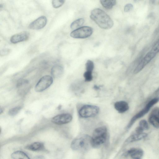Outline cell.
<instances>
[{
    "label": "cell",
    "instance_id": "4dcf8cb0",
    "mask_svg": "<svg viewBox=\"0 0 159 159\" xmlns=\"http://www.w3.org/2000/svg\"><path fill=\"white\" fill-rule=\"evenodd\" d=\"M132 159H141V158H133Z\"/></svg>",
    "mask_w": 159,
    "mask_h": 159
},
{
    "label": "cell",
    "instance_id": "ac0fdd59",
    "mask_svg": "<svg viewBox=\"0 0 159 159\" xmlns=\"http://www.w3.org/2000/svg\"><path fill=\"white\" fill-rule=\"evenodd\" d=\"M100 2L102 6L107 9H111L116 3V1L115 0H101Z\"/></svg>",
    "mask_w": 159,
    "mask_h": 159
},
{
    "label": "cell",
    "instance_id": "5bb4252c",
    "mask_svg": "<svg viewBox=\"0 0 159 159\" xmlns=\"http://www.w3.org/2000/svg\"><path fill=\"white\" fill-rule=\"evenodd\" d=\"M143 154V151L141 149L133 148L126 152L125 155L129 156L132 158H141Z\"/></svg>",
    "mask_w": 159,
    "mask_h": 159
},
{
    "label": "cell",
    "instance_id": "8fae6325",
    "mask_svg": "<svg viewBox=\"0 0 159 159\" xmlns=\"http://www.w3.org/2000/svg\"><path fill=\"white\" fill-rule=\"evenodd\" d=\"M148 121L153 126L159 128V108H155L153 109L149 115Z\"/></svg>",
    "mask_w": 159,
    "mask_h": 159
},
{
    "label": "cell",
    "instance_id": "f546056e",
    "mask_svg": "<svg viewBox=\"0 0 159 159\" xmlns=\"http://www.w3.org/2000/svg\"><path fill=\"white\" fill-rule=\"evenodd\" d=\"M3 109L2 108H0V114H1L2 112H3Z\"/></svg>",
    "mask_w": 159,
    "mask_h": 159
},
{
    "label": "cell",
    "instance_id": "4316f807",
    "mask_svg": "<svg viewBox=\"0 0 159 159\" xmlns=\"http://www.w3.org/2000/svg\"><path fill=\"white\" fill-rule=\"evenodd\" d=\"M133 8V5L131 3L126 4L124 7V11L125 12H129L131 11Z\"/></svg>",
    "mask_w": 159,
    "mask_h": 159
},
{
    "label": "cell",
    "instance_id": "4fadbf2b",
    "mask_svg": "<svg viewBox=\"0 0 159 159\" xmlns=\"http://www.w3.org/2000/svg\"><path fill=\"white\" fill-rule=\"evenodd\" d=\"M148 134L145 133H136L132 134L126 140L125 143L128 144L131 143L138 141L146 138Z\"/></svg>",
    "mask_w": 159,
    "mask_h": 159
},
{
    "label": "cell",
    "instance_id": "cb8c5ba5",
    "mask_svg": "<svg viewBox=\"0 0 159 159\" xmlns=\"http://www.w3.org/2000/svg\"><path fill=\"white\" fill-rule=\"evenodd\" d=\"M139 126L141 128L143 131L147 130L149 128L148 124L145 120H142L139 122Z\"/></svg>",
    "mask_w": 159,
    "mask_h": 159
},
{
    "label": "cell",
    "instance_id": "6da1fadb",
    "mask_svg": "<svg viewBox=\"0 0 159 159\" xmlns=\"http://www.w3.org/2000/svg\"><path fill=\"white\" fill-rule=\"evenodd\" d=\"M90 17L100 28L109 29L113 25V21L104 11L99 8H95L91 12Z\"/></svg>",
    "mask_w": 159,
    "mask_h": 159
},
{
    "label": "cell",
    "instance_id": "44dd1931",
    "mask_svg": "<svg viewBox=\"0 0 159 159\" xmlns=\"http://www.w3.org/2000/svg\"><path fill=\"white\" fill-rule=\"evenodd\" d=\"M94 68L93 62L90 60H88L85 64L86 71L93 72Z\"/></svg>",
    "mask_w": 159,
    "mask_h": 159
},
{
    "label": "cell",
    "instance_id": "83f0119b",
    "mask_svg": "<svg viewBox=\"0 0 159 159\" xmlns=\"http://www.w3.org/2000/svg\"><path fill=\"white\" fill-rule=\"evenodd\" d=\"M28 81L25 79H20L17 82V87H20L22 85L28 83Z\"/></svg>",
    "mask_w": 159,
    "mask_h": 159
},
{
    "label": "cell",
    "instance_id": "9c48e42d",
    "mask_svg": "<svg viewBox=\"0 0 159 159\" xmlns=\"http://www.w3.org/2000/svg\"><path fill=\"white\" fill-rule=\"evenodd\" d=\"M72 119L71 115L69 113H63L57 115L52 119V121L55 124L61 125L70 122Z\"/></svg>",
    "mask_w": 159,
    "mask_h": 159
},
{
    "label": "cell",
    "instance_id": "277c9868",
    "mask_svg": "<svg viewBox=\"0 0 159 159\" xmlns=\"http://www.w3.org/2000/svg\"><path fill=\"white\" fill-rule=\"evenodd\" d=\"M99 111V108L97 106L86 105L80 108L79 111V114L81 117L87 118L96 116Z\"/></svg>",
    "mask_w": 159,
    "mask_h": 159
},
{
    "label": "cell",
    "instance_id": "e0dca14e",
    "mask_svg": "<svg viewBox=\"0 0 159 159\" xmlns=\"http://www.w3.org/2000/svg\"><path fill=\"white\" fill-rule=\"evenodd\" d=\"M27 149L33 151L42 150L44 148V144L40 142H35L26 147Z\"/></svg>",
    "mask_w": 159,
    "mask_h": 159
},
{
    "label": "cell",
    "instance_id": "7a4b0ae2",
    "mask_svg": "<svg viewBox=\"0 0 159 159\" xmlns=\"http://www.w3.org/2000/svg\"><path fill=\"white\" fill-rule=\"evenodd\" d=\"M107 129L105 126H101L96 128L91 137L92 147L98 148L102 146L107 140Z\"/></svg>",
    "mask_w": 159,
    "mask_h": 159
},
{
    "label": "cell",
    "instance_id": "9a60e30c",
    "mask_svg": "<svg viewBox=\"0 0 159 159\" xmlns=\"http://www.w3.org/2000/svg\"><path fill=\"white\" fill-rule=\"evenodd\" d=\"M114 107L119 113H123L127 111L129 108L128 103L124 101H120L116 102Z\"/></svg>",
    "mask_w": 159,
    "mask_h": 159
},
{
    "label": "cell",
    "instance_id": "484cf974",
    "mask_svg": "<svg viewBox=\"0 0 159 159\" xmlns=\"http://www.w3.org/2000/svg\"><path fill=\"white\" fill-rule=\"evenodd\" d=\"M151 51L156 54L159 52V38L153 45Z\"/></svg>",
    "mask_w": 159,
    "mask_h": 159
},
{
    "label": "cell",
    "instance_id": "d4e9b609",
    "mask_svg": "<svg viewBox=\"0 0 159 159\" xmlns=\"http://www.w3.org/2000/svg\"><path fill=\"white\" fill-rule=\"evenodd\" d=\"M84 76L85 81H90L92 80L93 78L92 72L86 71L84 73Z\"/></svg>",
    "mask_w": 159,
    "mask_h": 159
},
{
    "label": "cell",
    "instance_id": "ffe728a7",
    "mask_svg": "<svg viewBox=\"0 0 159 159\" xmlns=\"http://www.w3.org/2000/svg\"><path fill=\"white\" fill-rule=\"evenodd\" d=\"M85 22L83 18L78 19L73 21L70 25V27L71 29L75 30L82 25Z\"/></svg>",
    "mask_w": 159,
    "mask_h": 159
},
{
    "label": "cell",
    "instance_id": "52a82bcc",
    "mask_svg": "<svg viewBox=\"0 0 159 159\" xmlns=\"http://www.w3.org/2000/svg\"><path fill=\"white\" fill-rule=\"evenodd\" d=\"M53 82L52 77L48 75L44 76L37 82L35 85V90L37 92H42L49 87Z\"/></svg>",
    "mask_w": 159,
    "mask_h": 159
},
{
    "label": "cell",
    "instance_id": "7402d4cb",
    "mask_svg": "<svg viewBox=\"0 0 159 159\" xmlns=\"http://www.w3.org/2000/svg\"><path fill=\"white\" fill-rule=\"evenodd\" d=\"M21 109L20 107H16L10 109L8 111V114L10 116H14L17 115Z\"/></svg>",
    "mask_w": 159,
    "mask_h": 159
},
{
    "label": "cell",
    "instance_id": "7c38bea8",
    "mask_svg": "<svg viewBox=\"0 0 159 159\" xmlns=\"http://www.w3.org/2000/svg\"><path fill=\"white\" fill-rule=\"evenodd\" d=\"M29 37V34L27 32H22L12 35L10 38V41L13 43H16L27 40Z\"/></svg>",
    "mask_w": 159,
    "mask_h": 159
},
{
    "label": "cell",
    "instance_id": "d6986e66",
    "mask_svg": "<svg viewBox=\"0 0 159 159\" xmlns=\"http://www.w3.org/2000/svg\"><path fill=\"white\" fill-rule=\"evenodd\" d=\"M12 159H30L24 152L17 151L13 152L11 155Z\"/></svg>",
    "mask_w": 159,
    "mask_h": 159
},
{
    "label": "cell",
    "instance_id": "3957f363",
    "mask_svg": "<svg viewBox=\"0 0 159 159\" xmlns=\"http://www.w3.org/2000/svg\"><path fill=\"white\" fill-rule=\"evenodd\" d=\"M91 144V137L88 135L82 134L74 139L71 144V148L74 150L84 151L88 150Z\"/></svg>",
    "mask_w": 159,
    "mask_h": 159
},
{
    "label": "cell",
    "instance_id": "2e32d148",
    "mask_svg": "<svg viewBox=\"0 0 159 159\" xmlns=\"http://www.w3.org/2000/svg\"><path fill=\"white\" fill-rule=\"evenodd\" d=\"M63 67L61 65H57L54 66L51 70V74L54 78L61 77L63 73Z\"/></svg>",
    "mask_w": 159,
    "mask_h": 159
},
{
    "label": "cell",
    "instance_id": "5b68a950",
    "mask_svg": "<svg viewBox=\"0 0 159 159\" xmlns=\"http://www.w3.org/2000/svg\"><path fill=\"white\" fill-rule=\"evenodd\" d=\"M93 29L91 27L84 26L72 31L70 36L75 39H85L90 37L93 34Z\"/></svg>",
    "mask_w": 159,
    "mask_h": 159
},
{
    "label": "cell",
    "instance_id": "ba28073f",
    "mask_svg": "<svg viewBox=\"0 0 159 159\" xmlns=\"http://www.w3.org/2000/svg\"><path fill=\"white\" fill-rule=\"evenodd\" d=\"M156 55L151 51L149 52L142 59L134 70L137 74L141 71Z\"/></svg>",
    "mask_w": 159,
    "mask_h": 159
},
{
    "label": "cell",
    "instance_id": "603a6c76",
    "mask_svg": "<svg viewBox=\"0 0 159 159\" xmlns=\"http://www.w3.org/2000/svg\"><path fill=\"white\" fill-rule=\"evenodd\" d=\"M64 0H53L52 1L53 7L55 8H58L61 6L64 3Z\"/></svg>",
    "mask_w": 159,
    "mask_h": 159
},
{
    "label": "cell",
    "instance_id": "8992f818",
    "mask_svg": "<svg viewBox=\"0 0 159 159\" xmlns=\"http://www.w3.org/2000/svg\"><path fill=\"white\" fill-rule=\"evenodd\" d=\"M159 100L158 98H155L150 101L143 109L136 114L131 119L127 125V129L130 128L136 120L142 117L147 113L150 109L151 107L157 103L158 101Z\"/></svg>",
    "mask_w": 159,
    "mask_h": 159
},
{
    "label": "cell",
    "instance_id": "30bf717a",
    "mask_svg": "<svg viewBox=\"0 0 159 159\" xmlns=\"http://www.w3.org/2000/svg\"><path fill=\"white\" fill-rule=\"evenodd\" d=\"M47 23V19L45 16H42L36 19L29 26V28L31 29L39 30L43 28Z\"/></svg>",
    "mask_w": 159,
    "mask_h": 159
},
{
    "label": "cell",
    "instance_id": "f1b7e54d",
    "mask_svg": "<svg viewBox=\"0 0 159 159\" xmlns=\"http://www.w3.org/2000/svg\"><path fill=\"white\" fill-rule=\"evenodd\" d=\"M10 52V50L8 48L3 49L0 51V54L1 56H4L8 55Z\"/></svg>",
    "mask_w": 159,
    "mask_h": 159
}]
</instances>
